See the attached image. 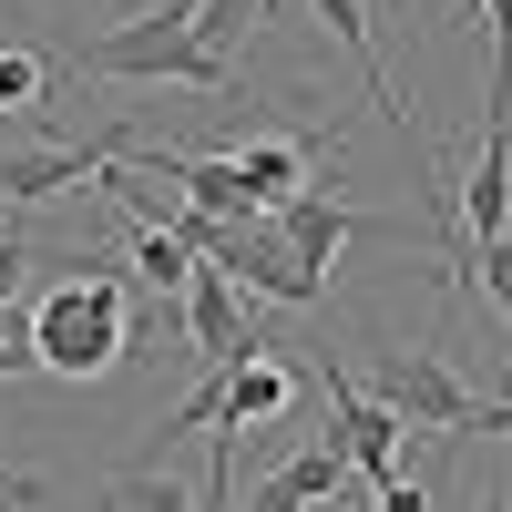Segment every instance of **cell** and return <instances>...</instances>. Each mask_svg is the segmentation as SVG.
Listing matches in <instances>:
<instances>
[{"mask_svg":"<svg viewBox=\"0 0 512 512\" xmlns=\"http://www.w3.org/2000/svg\"><path fill=\"white\" fill-rule=\"evenodd\" d=\"M185 338H195L205 369H236V359L267 349V328L246 318V297L226 287V267H195V277H185Z\"/></svg>","mask_w":512,"mask_h":512,"instance_id":"277c9868","label":"cell"},{"mask_svg":"<svg viewBox=\"0 0 512 512\" xmlns=\"http://www.w3.org/2000/svg\"><path fill=\"white\" fill-rule=\"evenodd\" d=\"M72 72L93 82H185V93H226L236 62L195 31V0H164V11H134L93 41H72Z\"/></svg>","mask_w":512,"mask_h":512,"instance_id":"6da1fadb","label":"cell"},{"mask_svg":"<svg viewBox=\"0 0 512 512\" xmlns=\"http://www.w3.org/2000/svg\"><path fill=\"white\" fill-rule=\"evenodd\" d=\"M123 144H134V134H93V144H41V154H11V164H0V195H11V205H41V195L103 185L113 164H123Z\"/></svg>","mask_w":512,"mask_h":512,"instance_id":"5b68a950","label":"cell"},{"mask_svg":"<svg viewBox=\"0 0 512 512\" xmlns=\"http://www.w3.org/2000/svg\"><path fill=\"white\" fill-rule=\"evenodd\" d=\"M472 277H482V297H492V318L512 328V226H502V236H472Z\"/></svg>","mask_w":512,"mask_h":512,"instance_id":"7c38bea8","label":"cell"},{"mask_svg":"<svg viewBox=\"0 0 512 512\" xmlns=\"http://www.w3.org/2000/svg\"><path fill=\"white\" fill-rule=\"evenodd\" d=\"M338 492H349V441H318V451H297L287 472H267L246 492V512H328Z\"/></svg>","mask_w":512,"mask_h":512,"instance_id":"ba28073f","label":"cell"},{"mask_svg":"<svg viewBox=\"0 0 512 512\" xmlns=\"http://www.w3.org/2000/svg\"><path fill=\"white\" fill-rule=\"evenodd\" d=\"M267 226H277V236H287L297 256H308L318 277L338 267V246H349V236H369V216H359V205H338V195H287Z\"/></svg>","mask_w":512,"mask_h":512,"instance_id":"9c48e42d","label":"cell"},{"mask_svg":"<svg viewBox=\"0 0 512 512\" xmlns=\"http://www.w3.org/2000/svg\"><path fill=\"white\" fill-rule=\"evenodd\" d=\"M41 93H52V62L41 52H0V113H41Z\"/></svg>","mask_w":512,"mask_h":512,"instance_id":"4fadbf2b","label":"cell"},{"mask_svg":"<svg viewBox=\"0 0 512 512\" xmlns=\"http://www.w3.org/2000/svg\"><path fill=\"white\" fill-rule=\"evenodd\" d=\"M369 400L379 410H390L400 420V431H482V390H472V379H461L441 349H379V369H369Z\"/></svg>","mask_w":512,"mask_h":512,"instance_id":"3957f363","label":"cell"},{"mask_svg":"<svg viewBox=\"0 0 512 512\" xmlns=\"http://www.w3.org/2000/svg\"><path fill=\"white\" fill-rule=\"evenodd\" d=\"M134 267H144V287H154V297H185L195 256H185L175 236H164V226H144V216H134Z\"/></svg>","mask_w":512,"mask_h":512,"instance_id":"8fae6325","label":"cell"},{"mask_svg":"<svg viewBox=\"0 0 512 512\" xmlns=\"http://www.w3.org/2000/svg\"><path fill=\"white\" fill-rule=\"evenodd\" d=\"M0 502L21 512V502H41V482H31V472H11V482H0Z\"/></svg>","mask_w":512,"mask_h":512,"instance_id":"9a60e30c","label":"cell"},{"mask_svg":"<svg viewBox=\"0 0 512 512\" xmlns=\"http://www.w3.org/2000/svg\"><path fill=\"white\" fill-rule=\"evenodd\" d=\"M318 379H328V410H338V441H349V472H369V482H390V472H400V420L379 410V400H369V390H359V379L338 369V359H328Z\"/></svg>","mask_w":512,"mask_h":512,"instance_id":"52a82bcc","label":"cell"},{"mask_svg":"<svg viewBox=\"0 0 512 512\" xmlns=\"http://www.w3.org/2000/svg\"><path fill=\"white\" fill-rule=\"evenodd\" d=\"M338 154V134H256V144H236V175H246V195H256V216H277L287 195H308V175Z\"/></svg>","mask_w":512,"mask_h":512,"instance_id":"8992f818","label":"cell"},{"mask_svg":"<svg viewBox=\"0 0 512 512\" xmlns=\"http://www.w3.org/2000/svg\"><path fill=\"white\" fill-rule=\"evenodd\" d=\"M103 512H195V502H185V482L164 472V461H134V472L103 482Z\"/></svg>","mask_w":512,"mask_h":512,"instance_id":"30bf717a","label":"cell"},{"mask_svg":"<svg viewBox=\"0 0 512 512\" xmlns=\"http://www.w3.org/2000/svg\"><path fill=\"white\" fill-rule=\"evenodd\" d=\"M379 512H420V482H410V472H390V482H379Z\"/></svg>","mask_w":512,"mask_h":512,"instance_id":"5bb4252c","label":"cell"},{"mask_svg":"<svg viewBox=\"0 0 512 512\" xmlns=\"http://www.w3.org/2000/svg\"><path fill=\"white\" fill-rule=\"evenodd\" d=\"M31 359L52 379H113L134 359V297H123V277L82 256V277H62L31 308Z\"/></svg>","mask_w":512,"mask_h":512,"instance_id":"7a4b0ae2","label":"cell"}]
</instances>
